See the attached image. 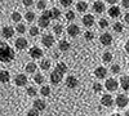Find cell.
<instances>
[{
  "label": "cell",
  "instance_id": "cell-1",
  "mask_svg": "<svg viewBox=\"0 0 129 116\" xmlns=\"http://www.w3.org/2000/svg\"><path fill=\"white\" fill-rule=\"evenodd\" d=\"M66 71H67V66L64 65L63 62L58 63V65L56 66V68H54V71L50 73V83L54 84V85L59 84L63 79V75L66 73Z\"/></svg>",
  "mask_w": 129,
  "mask_h": 116
},
{
  "label": "cell",
  "instance_id": "cell-2",
  "mask_svg": "<svg viewBox=\"0 0 129 116\" xmlns=\"http://www.w3.org/2000/svg\"><path fill=\"white\" fill-rule=\"evenodd\" d=\"M0 59L4 63H8V62L14 59V52L7 43L0 44Z\"/></svg>",
  "mask_w": 129,
  "mask_h": 116
},
{
  "label": "cell",
  "instance_id": "cell-3",
  "mask_svg": "<svg viewBox=\"0 0 129 116\" xmlns=\"http://www.w3.org/2000/svg\"><path fill=\"white\" fill-rule=\"evenodd\" d=\"M52 19V14H50V10H44L43 12V14L39 17V27L41 28H47L49 26V22Z\"/></svg>",
  "mask_w": 129,
  "mask_h": 116
},
{
  "label": "cell",
  "instance_id": "cell-4",
  "mask_svg": "<svg viewBox=\"0 0 129 116\" xmlns=\"http://www.w3.org/2000/svg\"><path fill=\"white\" fill-rule=\"evenodd\" d=\"M41 44L44 45L45 48H52L53 44H54V36H53L52 34L43 35V37H41Z\"/></svg>",
  "mask_w": 129,
  "mask_h": 116
},
{
  "label": "cell",
  "instance_id": "cell-5",
  "mask_svg": "<svg viewBox=\"0 0 129 116\" xmlns=\"http://www.w3.org/2000/svg\"><path fill=\"white\" fill-rule=\"evenodd\" d=\"M105 87H106V89H107V90H110V92H115L117 88H119V83H117V80H116V79L110 78V79H107V80H106Z\"/></svg>",
  "mask_w": 129,
  "mask_h": 116
},
{
  "label": "cell",
  "instance_id": "cell-6",
  "mask_svg": "<svg viewBox=\"0 0 129 116\" xmlns=\"http://www.w3.org/2000/svg\"><path fill=\"white\" fill-rule=\"evenodd\" d=\"M129 103V98L125 96V94H119L116 97V106L120 107V108H124L125 106H128Z\"/></svg>",
  "mask_w": 129,
  "mask_h": 116
},
{
  "label": "cell",
  "instance_id": "cell-7",
  "mask_svg": "<svg viewBox=\"0 0 129 116\" xmlns=\"http://www.w3.org/2000/svg\"><path fill=\"white\" fill-rule=\"evenodd\" d=\"M14 45H16V48H17V49L23 50V49H26V48L28 47V41H27V39H25L23 36H21V37L16 39Z\"/></svg>",
  "mask_w": 129,
  "mask_h": 116
},
{
  "label": "cell",
  "instance_id": "cell-8",
  "mask_svg": "<svg viewBox=\"0 0 129 116\" xmlns=\"http://www.w3.org/2000/svg\"><path fill=\"white\" fill-rule=\"evenodd\" d=\"M67 34H69L71 37H76V36L80 34V27H79L78 25H75V23L69 25V27H67Z\"/></svg>",
  "mask_w": 129,
  "mask_h": 116
},
{
  "label": "cell",
  "instance_id": "cell-9",
  "mask_svg": "<svg viewBox=\"0 0 129 116\" xmlns=\"http://www.w3.org/2000/svg\"><path fill=\"white\" fill-rule=\"evenodd\" d=\"M28 54H30L31 58L38 59V58H41V57H43V50H41L39 47H32V48H30V50H28Z\"/></svg>",
  "mask_w": 129,
  "mask_h": 116
},
{
  "label": "cell",
  "instance_id": "cell-10",
  "mask_svg": "<svg viewBox=\"0 0 129 116\" xmlns=\"http://www.w3.org/2000/svg\"><path fill=\"white\" fill-rule=\"evenodd\" d=\"M81 21H83V25H84L85 27H92V26L94 25V22H95L94 16H92V14H85V16L81 18Z\"/></svg>",
  "mask_w": 129,
  "mask_h": 116
},
{
  "label": "cell",
  "instance_id": "cell-11",
  "mask_svg": "<svg viewBox=\"0 0 129 116\" xmlns=\"http://www.w3.org/2000/svg\"><path fill=\"white\" fill-rule=\"evenodd\" d=\"M14 83H16L17 87H23V85L27 84V76L23 75V73H18V75L16 76V79H14Z\"/></svg>",
  "mask_w": 129,
  "mask_h": 116
},
{
  "label": "cell",
  "instance_id": "cell-12",
  "mask_svg": "<svg viewBox=\"0 0 129 116\" xmlns=\"http://www.w3.org/2000/svg\"><path fill=\"white\" fill-rule=\"evenodd\" d=\"M78 84H79V80L75 78V76L70 75V76L66 78V85H67V88L74 89V88H76V87H78Z\"/></svg>",
  "mask_w": 129,
  "mask_h": 116
},
{
  "label": "cell",
  "instance_id": "cell-13",
  "mask_svg": "<svg viewBox=\"0 0 129 116\" xmlns=\"http://www.w3.org/2000/svg\"><path fill=\"white\" fill-rule=\"evenodd\" d=\"M13 32H14V30H13V27H10V26H4L2 28V36L4 39H10L13 36Z\"/></svg>",
  "mask_w": 129,
  "mask_h": 116
},
{
  "label": "cell",
  "instance_id": "cell-14",
  "mask_svg": "<svg viewBox=\"0 0 129 116\" xmlns=\"http://www.w3.org/2000/svg\"><path fill=\"white\" fill-rule=\"evenodd\" d=\"M100 41H101L102 45H111V43H112V36H111V34H107V32L102 34V35L100 36Z\"/></svg>",
  "mask_w": 129,
  "mask_h": 116
},
{
  "label": "cell",
  "instance_id": "cell-15",
  "mask_svg": "<svg viewBox=\"0 0 129 116\" xmlns=\"http://www.w3.org/2000/svg\"><path fill=\"white\" fill-rule=\"evenodd\" d=\"M101 103H102V106L111 107L114 104V98L110 96V94H105V96H102V98H101Z\"/></svg>",
  "mask_w": 129,
  "mask_h": 116
},
{
  "label": "cell",
  "instance_id": "cell-16",
  "mask_svg": "<svg viewBox=\"0 0 129 116\" xmlns=\"http://www.w3.org/2000/svg\"><path fill=\"white\" fill-rule=\"evenodd\" d=\"M106 9V5L103 2H101V0H97V2L93 4V10L95 13H103Z\"/></svg>",
  "mask_w": 129,
  "mask_h": 116
},
{
  "label": "cell",
  "instance_id": "cell-17",
  "mask_svg": "<svg viewBox=\"0 0 129 116\" xmlns=\"http://www.w3.org/2000/svg\"><path fill=\"white\" fill-rule=\"evenodd\" d=\"M107 12H109V16H110L111 18H117V17L120 16V13H121V12H120V8L116 7V5H111Z\"/></svg>",
  "mask_w": 129,
  "mask_h": 116
},
{
  "label": "cell",
  "instance_id": "cell-18",
  "mask_svg": "<svg viewBox=\"0 0 129 116\" xmlns=\"http://www.w3.org/2000/svg\"><path fill=\"white\" fill-rule=\"evenodd\" d=\"M94 75L98 78V79H105L106 75H107V70H106L105 67L100 66V67H97V68L94 70Z\"/></svg>",
  "mask_w": 129,
  "mask_h": 116
},
{
  "label": "cell",
  "instance_id": "cell-19",
  "mask_svg": "<svg viewBox=\"0 0 129 116\" xmlns=\"http://www.w3.org/2000/svg\"><path fill=\"white\" fill-rule=\"evenodd\" d=\"M45 107H47V104L43 99H35L34 101V108H36L38 111H44Z\"/></svg>",
  "mask_w": 129,
  "mask_h": 116
},
{
  "label": "cell",
  "instance_id": "cell-20",
  "mask_svg": "<svg viewBox=\"0 0 129 116\" xmlns=\"http://www.w3.org/2000/svg\"><path fill=\"white\" fill-rule=\"evenodd\" d=\"M120 85L124 90H129V76H121Z\"/></svg>",
  "mask_w": 129,
  "mask_h": 116
},
{
  "label": "cell",
  "instance_id": "cell-21",
  "mask_svg": "<svg viewBox=\"0 0 129 116\" xmlns=\"http://www.w3.org/2000/svg\"><path fill=\"white\" fill-rule=\"evenodd\" d=\"M58 48H59L61 52H67L70 49V43L66 41V40H61L59 44H58Z\"/></svg>",
  "mask_w": 129,
  "mask_h": 116
},
{
  "label": "cell",
  "instance_id": "cell-22",
  "mask_svg": "<svg viewBox=\"0 0 129 116\" xmlns=\"http://www.w3.org/2000/svg\"><path fill=\"white\" fill-rule=\"evenodd\" d=\"M40 68H41L43 71L49 70V68H50V61H49V59H47V58L41 59V62H40Z\"/></svg>",
  "mask_w": 129,
  "mask_h": 116
},
{
  "label": "cell",
  "instance_id": "cell-23",
  "mask_svg": "<svg viewBox=\"0 0 129 116\" xmlns=\"http://www.w3.org/2000/svg\"><path fill=\"white\" fill-rule=\"evenodd\" d=\"M50 14H52V19H58L61 17V10L56 7H53L50 9Z\"/></svg>",
  "mask_w": 129,
  "mask_h": 116
},
{
  "label": "cell",
  "instance_id": "cell-24",
  "mask_svg": "<svg viewBox=\"0 0 129 116\" xmlns=\"http://www.w3.org/2000/svg\"><path fill=\"white\" fill-rule=\"evenodd\" d=\"M88 9V3L87 2H79L76 4V10L78 12H85Z\"/></svg>",
  "mask_w": 129,
  "mask_h": 116
},
{
  "label": "cell",
  "instance_id": "cell-25",
  "mask_svg": "<svg viewBox=\"0 0 129 116\" xmlns=\"http://www.w3.org/2000/svg\"><path fill=\"white\" fill-rule=\"evenodd\" d=\"M36 68H38V66H36L35 62H30V63H27V66H26V71L28 73H34L36 71Z\"/></svg>",
  "mask_w": 129,
  "mask_h": 116
},
{
  "label": "cell",
  "instance_id": "cell-26",
  "mask_svg": "<svg viewBox=\"0 0 129 116\" xmlns=\"http://www.w3.org/2000/svg\"><path fill=\"white\" fill-rule=\"evenodd\" d=\"M102 61L105 63H110L112 61V53L111 52H105V53L102 54Z\"/></svg>",
  "mask_w": 129,
  "mask_h": 116
},
{
  "label": "cell",
  "instance_id": "cell-27",
  "mask_svg": "<svg viewBox=\"0 0 129 116\" xmlns=\"http://www.w3.org/2000/svg\"><path fill=\"white\" fill-rule=\"evenodd\" d=\"M112 28H114V31H115L116 34H121L123 30H124V26H123L121 22H116V23H114Z\"/></svg>",
  "mask_w": 129,
  "mask_h": 116
},
{
  "label": "cell",
  "instance_id": "cell-28",
  "mask_svg": "<svg viewBox=\"0 0 129 116\" xmlns=\"http://www.w3.org/2000/svg\"><path fill=\"white\" fill-rule=\"evenodd\" d=\"M9 79H10V76H9V72L8 71H2L0 72V80H2V83H8L9 81Z\"/></svg>",
  "mask_w": 129,
  "mask_h": 116
},
{
  "label": "cell",
  "instance_id": "cell-29",
  "mask_svg": "<svg viewBox=\"0 0 129 116\" xmlns=\"http://www.w3.org/2000/svg\"><path fill=\"white\" fill-rule=\"evenodd\" d=\"M10 18H12L13 22L19 23V22H21V19H22V16H21V13H19V12H13V13H12V16H10Z\"/></svg>",
  "mask_w": 129,
  "mask_h": 116
},
{
  "label": "cell",
  "instance_id": "cell-30",
  "mask_svg": "<svg viewBox=\"0 0 129 116\" xmlns=\"http://www.w3.org/2000/svg\"><path fill=\"white\" fill-rule=\"evenodd\" d=\"M25 18L27 22H34V19H35V13L32 12V10H28V12H26L25 14Z\"/></svg>",
  "mask_w": 129,
  "mask_h": 116
},
{
  "label": "cell",
  "instance_id": "cell-31",
  "mask_svg": "<svg viewBox=\"0 0 129 116\" xmlns=\"http://www.w3.org/2000/svg\"><path fill=\"white\" fill-rule=\"evenodd\" d=\"M53 32H54L56 35H61L63 32V26L61 23H57L54 25V27H53Z\"/></svg>",
  "mask_w": 129,
  "mask_h": 116
},
{
  "label": "cell",
  "instance_id": "cell-32",
  "mask_svg": "<svg viewBox=\"0 0 129 116\" xmlns=\"http://www.w3.org/2000/svg\"><path fill=\"white\" fill-rule=\"evenodd\" d=\"M34 81L36 84H43L44 83V75H41V73H35L34 75Z\"/></svg>",
  "mask_w": 129,
  "mask_h": 116
},
{
  "label": "cell",
  "instance_id": "cell-33",
  "mask_svg": "<svg viewBox=\"0 0 129 116\" xmlns=\"http://www.w3.org/2000/svg\"><path fill=\"white\" fill-rule=\"evenodd\" d=\"M40 94H41V96H44V97L49 96V94H50V88H49L48 85L41 87V89H40Z\"/></svg>",
  "mask_w": 129,
  "mask_h": 116
},
{
  "label": "cell",
  "instance_id": "cell-34",
  "mask_svg": "<svg viewBox=\"0 0 129 116\" xmlns=\"http://www.w3.org/2000/svg\"><path fill=\"white\" fill-rule=\"evenodd\" d=\"M98 26H100V28H107L109 27V21L106 18H101L100 22H98Z\"/></svg>",
  "mask_w": 129,
  "mask_h": 116
},
{
  "label": "cell",
  "instance_id": "cell-35",
  "mask_svg": "<svg viewBox=\"0 0 129 116\" xmlns=\"http://www.w3.org/2000/svg\"><path fill=\"white\" fill-rule=\"evenodd\" d=\"M36 7H38V9L43 10V12H44V10H47V9H45V8H47V3L44 2V0H39V2L36 3Z\"/></svg>",
  "mask_w": 129,
  "mask_h": 116
},
{
  "label": "cell",
  "instance_id": "cell-36",
  "mask_svg": "<svg viewBox=\"0 0 129 116\" xmlns=\"http://www.w3.org/2000/svg\"><path fill=\"white\" fill-rule=\"evenodd\" d=\"M102 89H103V85H102L101 83H94V84H93V90H94L95 93L102 92Z\"/></svg>",
  "mask_w": 129,
  "mask_h": 116
},
{
  "label": "cell",
  "instance_id": "cell-37",
  "mask_svg": "<svg viewBox=\"0 0 129 116\" xmlns=\"http://www.w3.org/2000/svg\"><path fill=\"white\" fill-rule=\"evenodd\" d=\"M16 31L18 34H25V31H26V26L23 23H18L17 27H16Z\"/></svg>",
  "mask_w": 129,
  "mask_h": 116
},
{
  "label": "cell",
  "instance_id": "cell-38",
  "mask_svg": "<svg viewBox=\"0 0 129 116\" xmlns=\"http://www.w3.org/2000/svg\"><path fill=\"white\" fill-rule=\"evenodd\" d=\"M84 37H85V40L90 41V40H93V39H94V34L92 32V31H85V34H84Z\"/></svg>",
  "mask_w": 129,
  "mask_h": 116
},
{
  "label": "cell",
  "instance_id": "cell-39",
  "mask_svg": "<svg viewBox=\"0 0 129 116\" xmlns=\"http://www.w3.org/2000/svg\"><path fill=\"white\" fill-rule=\"evenodd\" d=\"M64 17H66L67 21H74V19H75V12H72V10H69V12L64 14Z\"/></svg>",
  "mask_w": 129,
  "mask_h": 116
},
{
  "label": "cell",
  "instance_id": "cell-40",
  "mask_svg": "<svg viewBox=\"0 0 129 116\" xmlns=\"http://www.w3.org/2000/svg\"><path fill=\"white\" fill-rule=\"evenodd\" d=\"M30 35H31V36H38V35H39V28L35 27V26H32V27L30 28Z\"/></svg>",
  "mask_w": 129,
  "mask_h": 116
},
{
  "label": "cell",
  "instance_id": "cell-41",
  "mask_svg": "<svg viewBox=\"0 0 129 116\" xmlns=\"http://www.w3.org/2000/svg\"><path fill=\"white\" fill-rule=\"evenodd\" d=\"M27 94H28L30 97L36 96V89H35L34 87H28V88H27Z\"/></svg>",
  "mask_w": 129,
  "mask_h": 116
},
{
  "label": "cell",
  "instance_id": "cell-42",
  "mask_svg": "<svg viewBox=\"0 0 129 116\" xmlns=\"http://www.w3.org/2000/svg\"><path fill=\"white\" fill-rule=\"evenodd\" d=\"M111 71H112V73H119L120 72V65H117V63L112 65L111 66Z\"/></svg>",
  "mask_w": 129,
  "mask_h": 116
},
{
  "label": "cell",
  "instance_id": "cell-43",
  "mask_svg": "<svg viewBox=\"0 0 129 116\" xmlns=\"http://www.w3.org/2000/svg\"><path fill=\"white\" fill-rule=\"evenodd\" d=\"M27 116H39V111L36 108H31V110H28Z\"/></svg>",
  "mask_w": 129,
  "mask_h": 116
},
{
  "label": "cell",
  "instance_id": "cell-44",
  "mask_svg": "<svg viewBox=\"0 0 129 116\" xmlns=\"http://www.w3.org/2000/svg\"><path fill=\"white\" fill-rule=\"evenodd\" d=\"M59 3L62 7H70L72 4V0H59Z\"/></svg>",
  "mask_w": 129,
  "mask_h": 116
},
{
  "label": "cell",
  "instance_id": "cell-45",
  "mask_svg": "<svg viewBox=\"0 0 129 116\" xmlns=\"http://www.w3.org/2000/svg\"><path fill=\"white\" fill-rule=\"evenodd\" d=\"M22 3H23L25 7H31L34 4V0H22Z\"/></svg>",
  "mask_w": 129,
  "mask_h": 116
},
{
  "label": "cell",
  "instance_id": "cell-46",
  "mask_svg": "<svg viewBox=\"0 0 129 116\" xmlns=\"http://www.w3.org/2000/svg\"><path fill=\"white\" fill-rule=\"evenodd\" d=\"M121 7L125 9H129V0H121Z\"/></svg>",
  "mask_w": 129,
  "mask_h": 116
},
{
  "label": "cell",
  "instance_id": "cell-47",
  "mask_svg": "<svg viewBox=\"0 0 129 116\" xmlns=\"http://www.w3.org/2000/svg\"><path fill=\"white\" fill-rule=\"evenodd\" d=\"M125 52H126V53L129 54V40H128L126 43H125Z\"/></svg>",
  "mask_w": 129,
  "mask_h": 116
},
{
  "label": "cell",
  "instance_id": "cell-48",
  "mask_svg": "<svg viewBox=\"0 0 129 116\" xmlns=\"http://www.w3.org/2000/svg\"><path fill=\"white\" fill-rule=\"evenodd\" d=\"M124 21H125V22L129 25V13H126V14L124 16Z\"/></svg>",
  "mask_w": 129,
  "mask_h": 116
},
{
  "label": "cell",
  "instance_id": "cell-49",
  "mask_svg": "<svg viewBox=\"0 0 129 116\" xmlns=\"http://www.w3.org/2000/svg\"><path fill=\"white\" fill-rule=\"evenodd\" d=\"M109 4H111V5H115V3H117V0H106Z\"/></svg>",
  "mask_w": 129,
  "mask_h": 116
},
{
  "label": "cell",
  "instance_id": "cell-50",
  "mask_svg": "<svg viewBox=\"0 0 129 116\" xmlns=\"http://www.w3.org/2000/svg\"><path fill=\"white\" fill-rule=\"evenodd\" d=\"M53 57H54V58H58V57H59L58 52H54V53H53Z\"/></svg>",
  "mask_w": 129,
  "mask_h": 116
},
{
  "label": "cell",
  "instance_id": "cell-51",
  "mask_svg": "<svg viewBox=\"0 0 129 116\" xmlns=\"http://www.w3.org/2000/svg\"><path fill=\"white\" fill-rule=\"evenodd\" d=\"M111 116H121V115H119V113H112Z\"/></svg>",
  "mask_w": 129,
  "mask_h": 116
},
{
  "label": "cell",
  "instance_id": "cell-52",
  "mask_svg": "<svg viewBox=\"0 0 129 116\" xmlns=\"http://www.w3.org/2000/svg\"><path fill=\"white\" fill-rule=\"evenodd\" d=\"M126 116H129V111H128V112H126Z\"/></svg>",
  "mask_w": 129,
  "mask_h": 116
},
{
  "label": "cell",
  "instance_id": "cell-53",
  "mask_svg": "<svg viewBox=\"0 0 129 116\" xmlns=\"http://www.w3.org/2000/svg\"><path fill=\"white\" fill-rule=\"evenodd\" d=\"M128 67H129V62H128Z\"/></svg>",
  "mask_w": 129,
  "mask_h": 116
},
{
  "label": "cell",
  "instance_id": "cell-54",
  "mask_svg": "<svg viewBox=\"0 0 129 116\" xmlns=\"http://www.w3.org/2000/svg\"><path fill=\"white\" fill-rule=\"evenodd\" d=\"M50 2H54V0H50Z\"/></svg>",
  "mask_w": 129,
  "mask_h": 116
}]
</instances>
